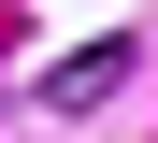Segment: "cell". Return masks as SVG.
<instances>
[{"label":"cell","mask_w":158,"mask_h":143,"mask_svg":"<svg viewBox=\"0 0 158 143\" xmlns=\"http://www.w3.org/2000/svg\"><path fill=\"white\" fill-rule=\"evenodd\" d=\"M115 86H129V43H72L58 72H43V100H58V114H101Z\"/></svg>","instance_id":"cell-1"}]
</instances>
